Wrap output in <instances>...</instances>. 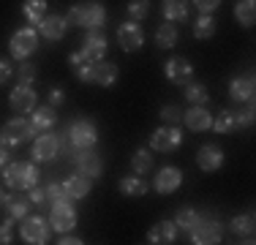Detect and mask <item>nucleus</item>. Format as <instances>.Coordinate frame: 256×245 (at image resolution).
<instances>
[{
    "instance_id": "nucleus-1",
    "label": "nucleus",
    "mask_w": 256,
    "mask_h": 245,
    "mask_svg": "<svg viewBox=\"0 0 256 245\" xmlns=\"http://www.w3.org/2000/svg\"><path fill=\"white\" fill-rule=\"evenodd\" d=\"M104 20H106V8H104L98 0H84V3H76V6H71V11L66 14L68 28H71V24H76V28L93 30V28H101Z\"/></svg>"
},
{
    "instance_id": "nucleus-2",
    "label": "nucleus",
    "mask_w": 256,
    "mask_h": 245,
    "mask_svg": "<svg viewBox=\"0 0 256 245\" xmlns=\"http://www.w3.org/2000/svg\"><path fill=\"white\" fill-rule=\"evenodd\" d=\"M3 182L14 191H30L38 182V169H36V164H6Z\"/></svg>"
},
{
    "instance_id": "nucleus-3",
    "label": "nucleus",
    "mask_w": 256,
    "mask_h": 245,
    "mask_svg": "<svg viewBox=\"0 0 256 245\" xmlns=\"http://www.w3.org/2000/svg\"><path fill=\"white\" fill-rule=\"evenodd\" d=\"M96 142H98V131H96L93 120L76 118L68 126V144H71V150H93Z\"/></svg>"
},
{
    "instance_id": "nucleus-4",
    "label": "nucleus",
    "mask_w": 256,
    "mask_h": 245,
    "mask_svg": "<svg viewBox=\"0 0 256 245\" xmlns=\"http://www.w3.org/2000/svg\"><path fill=\"white\" fill-rule=\"evenodd\" d=\"M36 46H38V30L36 28H20L14 36H11L8 41V52L14 60H28L30 54L36 52Z\"/></svg>"
},
{
    "instance_id": "nucleus-5",
    "label": "nucleus",
    "mask_w": 256,
    "mask_h": 245,
    "mask_svg": "<svg viewBox=\"0 0 256 245\" xmlns=\"http://www.w3.org/2000/svg\"><path fill=\"white\" fill-rule=\"evenodd\" d=\"M33 136H36L33 122L25 120V114H22V118L8 120V122L3 126V131H0V142L8 144V147H16V144L28 142V139H33Z\"/></svg>"
},
{
    "instance_id": "nucleus-6",
    "label": "nucleus",
    "mask_w": 256,
    "mask_h": 245,
    "mask_svg": "<svg viewBox=\"0 0 256 245\" xmlns=\"http://www.w3.org/2000/svg\"><path fill=\"white\" fill-rule=\"evenodd\" d=\"M50 226L54 232H71L76 226V210H74V204H71V199H58L52 204V212H50Z\"/></svg>"
},
{
    "instance_id": "nucleus-7",
    "label": "nucleus",
    "mask_w": 256,
    "mask_h": 245,
    "mask_svg": "<svg viewBox=\"0 0 256 245\" xmlns=\"http://www.w3.org/2000/svg\"><path fill=\"white\" fill-rule=\"evenodd\" d=\"M180 144H182V134L178 126H161L150 136V150H156V152H172Z\"/></svg>"
},
{
    "instance_id": "nucleus-8",
    "label": "nucleus",
    "mask_w": 256,
    "mask_h": 245,
    "mask_svg": "<svg viewBox=\"0 0 256 245\" xmlns=\"http://www.w3.org/2000/svg\"><path fill=\"white\" fill-rule=\"evenodd\" d=\"M188 234H191L194 245H216L224 237V226H221V220H202L199 218V224Z\"/></svg>"
},
{
    "instance_id": "nucleus-9",
    "label": "nucleus",
    "mask_w": 256,
    "mask_h": 245,
    "mask_svg": "<svg viewBox=\"0 0 256 245\" xmlns=\"http://www.w3.org/2000/svg\"><path fill=\"white\" fill-rule=\"evenodd\" d=\"M79 54H82L84 60H90V63H96V60H104V54H106V36H104L101 28L88 30V36H84V41H82V49H79Z\"/></svg>"
},
{
    "instance_id": "nucleus-10",
    "label": "nucleus",
    "mask_w": 256,
    "mask_h": 245,
    "mask_svg": "<svg viewBox=\"0 0 256 245\" xmlns=\"http://www.w3.org/2000/svg\"><path fill=\"white\" fill-rule=\"evenodd\" d=\"M22 240H25L28 245H44L46 240H50V224H46L41 216H36V218H28L22 220Z\"/></svg>"
},
{
    "instance_id": "nucleus-11",
    "label": "nucleus",
    "mask_w": 256,
    "mask_h": 245,
    "mask_svg": "<svg viewBox=\"0 0 256 245\" xmlns=\"http://www.w3.org/2000/svg\"><path fill=\"white\" fill-rule=\"evenodd\" d=\"M118 44L123 52H139L144 44V33L139 22H123L118 28Z\"/></svg>"
},
{
    "instance_id": "nucleus-12",
    "label": "nucleus",
    "mask_w": 256,
    "mask_h": 245,
    "mask_svg": "<svg viewBox=\"0 0 256 245\" xmlns=\"http://www.w3.org/2000/svg\"><path fill=\"white\" fill-rule=\"evenodd\" d=\"M71 161H74L79 174L101 177V172H104V161L98 158V152H93V150H71Z\"/></svg>"
},
{
    "instance_id": "nucleus-13",
    "label": "nucleus",
    "mask_w": 256,
    "mask_h": 245,
    "mask_svg": "<svg viewBox=\"0 0 256 245\" xmlns=\"http://www.w3.org/2000/svg\"><path fill=\"white\" fill-rule=\"evenodd\" d=\"M58 152H60V139L54 136V134H38L30 156H33L36 164H41V161H52Z\"/></svg>"
},
{
    "instance_id": "nucleus-14",
    "label": "nucleus",
    "mask_w": 256,
    "mask_h": 245,
    "mask_svg": "<svg viewBox=\"0 0 256 245\" xmlns=\"http://www.w3.org/2000/svg\"><path fill=\"white\" fill-rule=\"evenodd\" d=\"M164 74H166V79L174 84H188L194 79V66L188 63L186 58H172L164 66Z\"/></svg>"
},
{
    "instance_id": "nucleus-15",
    "label": "nucleus",
    "mask_w": 256,
    "mask_h": 245,
    "mask_svg": "<svg viewBox=\"0 0 256 245\" xmlns=\"http://www.w3.org/2000/svg\"><path fill=\"white\" fill-rule=\"evenodd\" d=\"M11 109L20 114H28L36 109V90L30 88V84H16L14 90H11V98H8Z\"/></svg>"
},
{
    "instance_id": "nucleus-16",
    "label": "nucleus",
    "mask_w": 256,
    "mask_h": 245,
    "mask_svg": "<svg viewBox=\"0 0 256 245\" xmlns=\"http://www.w3.org/2000/svg\"><path fill=\"white\" fill-rule=\"evenodd\" d=\"M196 166L202 172H218L224 166V150L218 144H202L196 152Z\"/></svg>"
},
{
    "instance_id": "nucleus-17",
    "label": "nucleus",
    "mask_w": 256,
    "mask_h": 245,
    "mask_svg": "<svg viewBox=\"0 0 256 245\" xmlns=\"http://www.w3.org/2000/svg\"><path fill=\"white\" fill-rule=\"evenodd\" d=\"M118 76H120L118 63H112V60H96L90 82H93V84H101V88H112V84L118 82Z\"/></svg>"
},
{
    "instance_id": "nucleus-18",
    "label": "nucleus",
    "mask_w": 256,
    "mask_h": 245,
    "mask_svg": "<svg viewBox=\"0 0 256 245\" xmlns=\"http://www.w3.org/2000/svg\"><path fill=\"white\" fill-rule=\"evenodd\" d=\"M36 28H38V33L44 36V38L60 41L66 36V30H68V22H66V16H60V14H46Z\"/></svg>"
},
{
    "instance_id": "nucleus-19",
    "label": "nucleus",
    "mask_w": 256,
    "mask_h": 245,
    "mask_svg": "<svg viewBox=\"0 0 256 245\" xmlns=\"http://www.w3.org/2000/svg\"><path fill=\"white\" fill-rule=\"evenodd\" d=\"M229 96L234 104H251L254 101V76L246 74V76H234L229 82Z\"/></svg>"
},
{
    "instance_id": "nucleus-20",
    "label": "nucleus",
    "mask_w": 256,
    "mask_h": 245,
    "mask_svg": "<svg viewBox=\"0 0 256 245\" xmlns=\"http://www.w3.org/2000/svg\"><path fill=\"white\" fill-rule=\"evenodd\" d=\"M182 186V172L178 166H164L156 174V191L158 194H174Z\"/></svg>"
},
{
    "instance_id": "nucleus-21",
    "label": "nucleus",
    "mask_w": 256,
    "mask_h": 245,
    "mask_svg": "<svg viewBox=\"0 0 256 245\" xmlns=\"http://www.w3.org/2000/svg\"><path fill=\"white\" fill-rule=\"evenodd\" d=\"M90 188H93V177H88V174H74V177H68V180L63 182V196L66 199H84V196L90 194Z\"/></svg>"
},
{
    "instance_id": "nucleus-22",
    "label": "nucleus",
    "mask_w": 256,
    "mask_h": 245,
    "mask_svg": "<svg viewBox=\"0 0 256 245\" xmlns=\"http://www.w3.org/2000/svg\"><path fill=\"white\" fill-rule=\"evenodd\" d=\"M174 237H178V226H174V220H158L148 229V242L153 245H166V242H174Z\"/></svg>"
},
{
    "instance_id": "nucleus-23",
    "label": "nucleus",
    "mask_w": 256,
    "mask_h": 245,
    "mask_svg": "<svg viewBox=\"0 0 256 245\" xmlns=\"http://www.w3.org/2000/svg\"><path fill=\"white\" fill-rule=\"evenodd\" d=\"M182 122H186L191 131L202 134V131H207V128H212V114L207 112L204 106H191L186 114H182Z\"/></svg>"
},
{
    "instance_id": "nucleus-24",
    "label": "nucleus",
    "mask_w": 256,
    "mask_h": 245,
    "mask_svg": "<svg viewBox=\"0 0 256 245\" xmlns=\"http://www.w3.org/2000/svg\"><path fill=\"white\" fill-rule=\"evenodd\" d=\"M33 131H36V136L38 134H44V131H50V128H54V122H58V112H54V106H41V109H33Z\"/></svg>"
},
{
    "instance_id": "nucleus-25",
    "label": "nucleus",
    "mask_w": 256,
    "mask_h": 245,
    "mask_svg": "<svg viewBox=\"0 0 256 245\" xmlns=\"http://www.w3.org/2000/svg\"><path fill=\"white\" fill-rule=\"evenodd\" d=\"M180 41V33H178V24L174 22H164V24H158V30H156V44L161 46V49H172L174 44Z\"/></svg>"
},
{
    "instance_id": "nucleus-26",
    "label": "nucleus",
    "mask_w": 256,
    "mask_h": 245,
    "mask_svg": "<svg viewBox=\"0 0 256 245\" xmlns=\"http://www.w3.org/2000/svg\"><path fill=\"white\" fill-rule=\"evenodd\" d=\"M186 88V101L191 104V106H207L210 104V93H207V88L202 82H188V84H182Z\"/></svg>"
},
{
    "instance_id": "nucleus-27",
    "label": "nucleus",
    "mask_w": 256,
    "mask_h": 245,
    "mask_svg": "<svg viewBox=\"0 0 256 245\" xmlns=\"http://www.w3.org/2000/svg\"><path fill=\"white\" fill-rule=\"evenodd\" d=\"M68 66H71V71H74V76L79 82H90V76H93V63H90V60H84L79 52H71Z\"/></svg>"
},
{
    "instance_id": "nucleus-28",
    "label": "nucleus",
    "mask_w": 256,
    "mask_h": 245,
    "mask_svg": "<svg viewBox=\"0 0 256 245\" xmlns=\"http://www.w3.org/2000/svg\"><path fill=\"white\" fill-rule=\"evenodd\" d=\"M120 194L123 196H131V199H136V196H144L150 191V186L142 180V177H123V180L118 182Z\"/></svg>"
},
{
    "instance_id": "nucleus-29",
    "label": "nucleus",
    "mask_w": 256,
    "mask_h": 245,
    "mask_svg": "<svg viewBox=\"0 0 256 245\" xmlns=\"http://www.w3.org/2000/svg\"><path fill=\"white\" fill-rule=\"evenodd\" d=\"M164 16L169 22H182L188 20V0H164Z\"/></svg>"
},
{
    "instance_id": "nucleus-30",
    "label": "nucleus",
    "mask_w": 256,
    "mask_h": 245,
    "mask_svg": "<svg viewBox=\"0 0 256 245\" xmlns=\"http://www.w3.org/2000/svg\"><path fill=\"white\" fill-rule=\"evenodd\" d=\"M131 169H134V174H148V172L153 169V150L139 147L131 156Z\"/></svg>"
},
{
    "instance_id": "nucleus-31",
    "label": "nucleus",
    "mask_w": 256,
    "mask_h": 245,
    "mask_svg": "<svg viewBox=\"0 0 256 245\" xmlns=\"http://www.w3.org/2000/svg\"><path fill=\"white\" fill-rule=\"evenodd\" d=\"M234 20L240 22L242 28H251V24L256 22V6H254V0H237Z\"/></svg>"
},
{
    "instance_id": "nucleus-32",
    "label": "nucleus",
    "mask_w": 256,
    "mask_h": 245,
    "mask_svg": "<svg viewBox=\"0 0 256 245\" xmlns=\"http://www.w3.org/2000/svg\"><path fill=\"white\" fill-rule=\"evenodd\" d=\"M6 210H8V218L22 220L30 210V199H25V196H6Z\"/></svg>"
},
{
    "instance_id": "nucleus-33",
    "label": "nucleus",
    "mask_w": 256,
    "mask_h": 245,
    "mask_svg": "<svg viewBox=\"0 0 256 245\" xmlns=\"http://www.w3.org/2000/svg\"><path fill=\"white\" fill-rule=\"evenodd\" d=\"M199 212L194 210V207H180L178 210V216H174V226H178V229H182V232H191L194 226L199 224Z\"/></svg>"
},
{
    "instance_id": "nucleus-34",
    "label": "nucleus",
    "mask_w": 256,
    "mask_h": 245,
    "mask_svg": "<svg viewBox=\"0 0 256 245\" xmlns=\"http://www.w3.org/2000/svg\"><path fill=\"white\" fill-rule=\"evenodd\" d=\"M232 232L240 237H248V242H251V237H254V216L251 212H242V216L232 218Z\"/></svg>"
},
{
    "instance_id": "nucleus-35",
    "label": "nucleus",
    "mask_w": 256,
    "mask_h": 245,
    "mask_svg": "<svg viewBox=\"0 0 256 245\" xmlns=\"http://www.w3.org/2000/svg\"><path fill=\"white\" fill-rule=\"evenodd\" d=\"M194 36H196V38H202V41L212 38V36H216V20H212L210 14L196 16V22H194Z\"/></svg>"
},
{
    "instance_id": "nucleus-36",
    "label": "nucleus",
    "mask_w": 256,
    "mask_h": 245,
    "mask_svg": "<svg viewBox=\"0 0 256 245\" xmlns=\"http://www.w3.org/2000/svg\"><path fill=\"white\" fill-rule=\"evenodd\" d=\"M22 11H25L28 22L38 24V22L46 16V0H25V6H22Z\"/></svg>"
},
{
    "instance_id": "nucleus-37",
    "label": "nucleus",
    "mask_w": 256,
    "mask_h": 245,
    "mask_svg": "<svg viewBox=\"0 0 256 245\" xmlns=\"http://www.w3.org/2000/svg\"><path fill=\"white\" fill-rule=\"evenodd\" d=\"M212 128H216L218 134H232V131H237V120H234V112H232V109H224V112L218 114L216 120H212Z\"/></svg>"
},
{
    "instance_id": "nucleus-38",
    "label": "nucleus",
    "mask_w": 256,
    "mask_h": 245,
    "mask_svg": "<svg viewBox=\"0 0 256 245\" xmlns=\"http://www.w3.org/2000/svg\"><path fill=\"white\" fill-rule=\"evenodd\" d=\"M150 14V0H128V16L134 22H142Z\"/></svg>"
},
{
    "instance_id": "nucleus-39",
    "label": "nucleus",
    "mask_w": 256,
    "mask_h": 245,
    "mask_svg": "<svg viewBox=\"0 0 256 245\" xmlns=\"http://www.w3.org/2000/svg\"><path fill=\"white\" fill-rule=\"evenodd\" d=\"M232 112H234L237 128H248V126H254V106H251V104H240V109H232Z\"/></svg>"
},
{
    "instance_id": "nucleus-40",
    "label": "nucleus",
    "mask_w": 256,
    "mask_h": 245,
    "mask_svg": "<svg viewBox=\"0 0 256 245\" xmlns=\"http://www.w3.org/2000/svg\"><path fill=\"white\" fill-rule=\"evenodd\" d=\"M180 120H182V112L178 106L166 104V106L161 109V122H164V126H180Z\"/></svg>"
},
{
    "instance_id": "nucleus-41",
    "label": "nucleus",
    "mask_w": 256,
    "mask_h": 245,
    "mask_svg": "<svg viewBox=\"0 0 256 245\" xmlns=\"http://www.w3.org/2000/svg\"><path fill=\"white\" fill-rule=\"evenodd\" d=\"M58 199H63V186L60 182H50L44 188V204H54Z\"/></svg>"
},
{
    "instance_id": "nucleus-42",
    "label": "nucleus",
    "mask_w": 256,
    "mask_h": 245,
    "mask_svg": "<svg viewBox=\"0 0 256 245\" xmlns=\"http://www.w3.org/2000/svg\"><path fill=\"white\" fill-rule=\"evenodd\" d=\"M36 66L33 63H25V60H22V66H20V84H33L36 82Z\"/></svg>"
},
{
    "instance_id": "nucleus-43",
    "label": "nucleus",
    "mask_w": 256,
    "mask_h": 245,
    "mask_svg": "<svg viewBox=\"0 0 256 245\" xmlns=\"http://www.w3.org/2000/svg\"><path fill=\"white\" fill-rule=\"evenodd\" d=\"M11 226H14V218H6L3 224H0V245L11 242Z\"/></svg>"
},
{
    "instance_id": "nucleus-44",
    "label": "nucleus",
    "mask_w": 256,
    "mask_h": 245,
    "mask_svg": "<svg viewBox=\"0 0 256 245\" xmlns=\"http://www.w3.org/2000/svg\"><path fill=\"white\" fill-rule=\"evenodd\" d=\"M194 3H196V8L202 11V14H212V11L221 6V0H194Z\"/></svg>"
},
{
    "instance_id": "nucleus-45",
    "label": "nucleus",
    "mask_w": 256,
    "mask_h": 245,
    "mask_svg": "<svg viewBox=\"0 0 256 245\" xmlns=\"http://www.w3.org/2000/svg\"><path fill=\"white\" fill-rule=\"evenodd\" d=\"M8 79H11V63H8V60L0 58V84L8 82Z\"/></svg>"
},
{
    "instance_id": "nucleus-46",
    "label": "nucleus",
    "mask_w": 256,
    "mask_h": 245,
    "mask_svg": "<svg viewBox=\"0 0 256 245\" xmlns=\"http://www.w3.org/2000/svg\"><path fill=\"white\" fill-rule=\"evenodd\" d=\"M63 98H66V93H63L60 88H54L52 93H50V106H54V109H58L60 104H63Z\"/></svg>"
},
{
    "instance_id": "nucleus-47",
    "label": "nucleus",
    "mask_w": 256,
    "mask_h": 245,
    "mask_svg": "<svg viewBox=\"0 0 256 245\" xmlns=\"http://www.w3.org/2000/svg\"><path fill=\"white\" fill-rule=\"evenodd\" d=\"M30 204H44V188H30Z\"/></svg>"
},
{
    "instance_id": "nucleus-48",
    "label": "nucleus",
    "mask_w": 256,
    "mask_h": 245,
    "mask_svg": "<svg viewBox=\"0 0 256 245\" xmlns=\"http://www.w3.org/2000/svg\"><path fill=\"white\" fill-rule=\"evenodd\" d=\"M8 150H11V147H8V144H3V142H0V169H3V166H6V164H8V156H11V152H8Z\"/></svg>"
},
{
    "instance_id": "nucleus-49",
    "label": "nucleus",
    "mask_w": 256,
    "mask_h": 245,
    "mask_svg": "<svg viewBox=\"0 0 256 245\" xmlns=\"http://www.w3.org/2000/svg\"><path fill=\"white\" fill-rule=\"evenodd\" d=\"M58 242H60V245H82V240H79V237H71V234H66V232H63V237H60Z\"/></svg>"
},
{
    "instance_id": "nucleus-50",
    "label": "nucleus",
    "mask_w": 256,
    "mask_h": 245,
    "mask_svg": "<svg viewBox=\"0 0 256 245\" xmlns=\"http://www.w3.org/2000/svg\"><path fill=\"white\" fill-rule=\"evenodd\" d=\"M6 196H8V194H6V191H0V207H6Z\"/></svg>"
}]
</instances>
